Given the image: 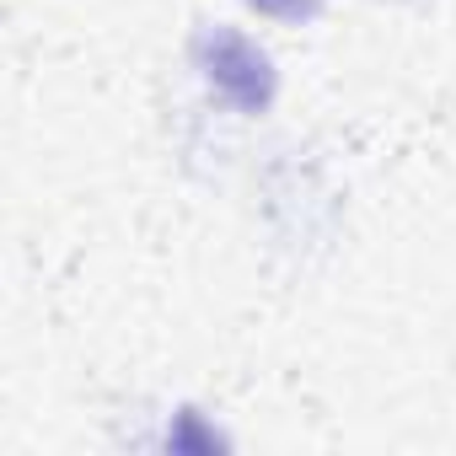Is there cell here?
<instances>
[{
	"mask_svg": "<svg viewBox=\"0 0 456 456\" xmlns=\"http://www.w3.org/2000/svg\"><path fill=\"white\" fill-rule=\"evenodd\" d=\"M258 12H274V17H296V12H306V0H253Z\"/></svg>",
	"mask_w": 456,
	"mask_h": 456,
	"instance_id": "2",
	"label": "cell"
},
{
	"mask_svg": "<svg viewBox=\"0 0 456 456\" xmlns=\"http://www.w3.org/2000/svg\"><path fill=\"white\" fill-rule=\"evenodd\" d=\"M204 76L232 97V102H242V108H264L269 102V92H274V76H269V60L248 44V38H237V33H215V38H204Z\"/></svg>",
	"mask_w": 456,
	"mask_h": 456,
	"instance_id": "1",
	"label": "cell"
}]
</instances>
